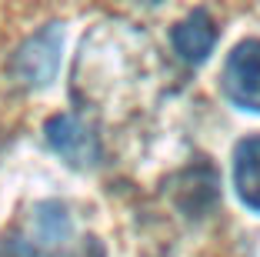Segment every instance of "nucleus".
I'll return each instance as SVG.
<instances>
[{
	"label": "nucleus",
	"mask_w": 260,
	"mask_h": 257,
	"mask_svg": "<svg viewBox=\"0 0 260 257\" xmlns=\"http://www.w3.org/2000/svg\"><path fill=\"white\" fill-rule=\"evenodd\" d=\"M60 47H63V31L60 23H47L40 34H34L14 57V77L27 91H44L47 83L57 77L60 67Z\"/></svg>",
	"instance_id": "f257e3e1"
},
{
	"label": "nucleus",
	"mask_w": 260,
	"mask_h": 257,
	"mask_svg": "<svg viewBox=\"0 0 260 257\" xmlns=\"http://www.w3.org/2000/svg\"><path fill=\"white\" fill-rule=\"evenodd\" d=\"M223 94L234 107L260 113V40H240L223 64Z\"/></svg>",
	"instance_id": "f03ea898"
},
{
	"label": "nucleus",
	"mask_w": 260,
	"mask_h": 257,
	"mask_svg": "<svg viewBox=\"0 0 260 257\" xmlns=\"http://www.w3.org/2000/svg\"><path fill=\"white\" fill-rule=\"evenodd\" d=\"M44 137H47V144H50V151L60 154L70 167H93L100 160L97 134L77 113H54L44 124Z\"/></svg>",
	"instance_id": "7ed1b4c3"
},
{
	"label": "nucleus",
	"mask_w": 260,
	"mask_h": 257,
	"mask_svg": "<svg viewBox=\"0 0 260 257\" xmlns=\"http://www.w3.org/2000/svg\"><path fill=\"white\" fill-rule=\"evenodd\" d=\"M170 44H174V53L184 64H190V67L204 64L207 57L214 53V47H217V23H214V17L207 14V10L187 14L184 20L174 27Z\"/></svg>",
	"instance_id": "20e7f679"
},
{
	"label": "nucleus",
	"mask_w": 260,
	"mask_h": 257,
	"mask_svg": "<svg viewBox=\"0 0 260 257\" xmlns=\"http://www.w3.org/2000/svg\"><path fill=\"white\" fill-rule=\"evenodd\" d=\"M234 187L240 201L260 214V134L244 137L234 147Z\"/></svg>",
	"instance_id": "39448f33"
},
{
	"label": "nucleus",
	"mask_w": 260,
	"mask_h": 257,
	"mask_svg": "<svg viewBox=\"0 0 260 257\" xmlns=\"http://www.w3.org/2000/svg\"><path fill=\"white\" fill-rule=\"evenodd\" d=\"M23 257H107V250H104V244L97 237H67V241L54 244V247L23 250Z\"/></svg>",
	"instance_id": "423d86ee"
}]
</instances>
